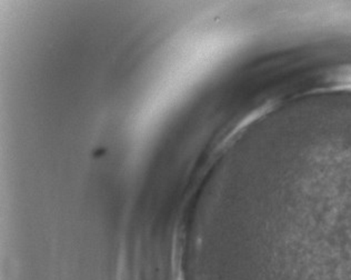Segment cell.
<instances>
[{
    "label": "cell",
    "instance_id": "obj_1",
    "mask_svg": "<svg viewBox=\"0 0 351 280\" xmlns=\"http://www.w3.org/2000/svg\"><path fill=\"white\" fill-rule=\"evenodd\" d=\"M316 91H351V65L335 68L326 73Z\"/></svg>",
    "mask_w": 351,
    "mask_h": 280
}]
</instances>
